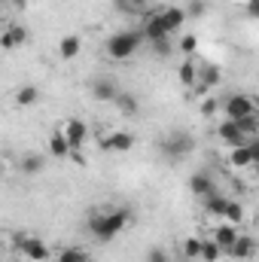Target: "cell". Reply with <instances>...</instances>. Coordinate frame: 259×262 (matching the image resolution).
I'll use <instances>...</instances> for the list:
<instances>
[{
  "label": "cell",
  "mask_w": 259,
  "mask_h": 262,
  "mask_svg": "<svg viewBox=\"0 0 259 262\" xmlns=\"http://www.w3.org/2000/svg\"><path fill=\"white\" fill-rule=\"evenodd\" d=\"M131 223V210L128 207H113V210H98L89 220V232L98 241H113L119 232H125V226Z\"/></svg>",
  "instance_id": "1"
},
{
  "label": "cell",
  "mask_w": 259,
  "mask_h": 262,
  "mask_svg": "<svg viewBox=\"0 0 259 262\" xmlns=\"http://www.w3.org/2000/svg\"><path fill=\"white\" fill-rule=\"evenodd\" d=\"M140 43H143V31H116V34L107 37L104 49H107V55L113 61H125L140 49Z\"/></svg>",
  "instance_id": "2"
},
{
  "label": "cell",
  "mask_w": 259,
  "mask_h": 262,
  "mask_svg": "<svg viewBox=\"0 0 259 262\" xmlns=\"http://www.w3.org/2000/svg\"><path fill=\"white\" fill-rule=\"evenodd\" d=\"M192 149H195V137L183 128H171L162 137V156H165V159L180 162V159L192 156Z\"/></svg>",
  "instance_id": "3"
},
{
  "label": "cell",
  "mask_w": 259,
  "mask_h": 262,
  "mask_svg": "<svg viewBox=\"0 0 259 262\" xmlns=\"http://www.w3.org/2000/svg\"><path fill=\"white\" fill-rule=\"evenodd\" d=\"M223 110H226V119H244V116H256L259 101H256V98H250V95H232V98H226Z\"/></svg>",
  "instance_id": "4"
},
{
  "label": "cell",
  "mask_w": 259,
  "mask_h": 262,
  "mask_svg": "<svg viewBox=\"0 0 259 262\" xmlns=\"http://www.w3.org/2000/svg\"><path fill=\"white\" fill-rule=\"evenodd\" d=\"M15 247H18V253H25L28 259H34V262H43L46 256H49L46 244H43L40 238H31V235H25V232H18V235H15Z\"/></svg>",
  "instance_id": "5"
},
{
  "label": "cell",
  "mask_w": 259,
  "mask_h": 262,
  "mask_svg": "<svg viewBox=\"0 0 259 262\" xmlns=\"http://www.w3.org/2000/svg\"><path fill=\"white\" fill-rule=\"evenodd\" d=\"M61 131H64L67 143H70V149H73L70 156H76V159L82 162L79 149H82V140L89 137V128H85V122H82V119H67V122H64V128H61Z\"/></svg>",
  "instance_id": "6"
},
{
  "label": "cell",
  "mask_w": 259,
  "mask_h": 262,
  "mask_svg": "<svg viewBox=\"0 0 259 262\" xmlns=\"http://www.w3.org/2000/svg\"><path fill=\"white\" fill-rule=\"evenodd\" d=\"M140 31H143V40H146V43H156V40H162V37H171V31L165 28L162 12H146Z\"/></svg>",
  "instance_id": "7"
},
{
  "label": "cell",
  "mask_w": 259,
  "mask_h": 262,
  "mask_svg": "<svg viewBox=\"0 0 259 262\" xmlns=\"http://www.w3.org/2000/svg\"><path fill=\"white\" fill-rule=\"evenodd\" d=\"M98 146H101L104 152H128L131 146H134V137H131L128 131H113V134L101 137Z\"/></svg>",
  "instance_id": "8"
},
{
  "label": "cell",
  "mask_w": 259,
  "mask_h": 262,
  "mask_svg": "<svg viewBox=\"0 0 259 262\" xmlns=\"http://www.w3.org/2000/svg\"><path fill=\"white\" fill-rule=\"evenodd\" d=\"M213 241L223 247V253H229L232 247H235V241H238V226H232V223H220L217 229H213Z\"/></svg>",
  "instance_id": "9"
},
{
  "label": "cell",
  "mask_w": 259,
  "mask_h": 262,
  "mask_svg": "<svg viewBox=\"0 0 259 262\" xmlns=\"http://www.w3.org/2000/svg\"><path fill=\"white\" fill-rule=\"evenodd\" d=\"M217 134H220V140H226V143H232V146H244V143H250V140H247V134H241V128H238V122H235V119L220 122Z\"/></svg>",
  "instance_id": "10"
},
{
  "label": "cell",
  "mask_w": 259,
  "mask_h": 262,
  "mask_svg": "<svg viewBox=\"0 0 259 262\" xmlns=\"http://www.w3.org/2000/svg\"><path fill=\"white\" fill-rule=\"evenodd\" d=\"M92 95H95L98 101H116V98H119V85H116V79L101 76V79L92 82Z\"/></svg>",
  "instance_id": "11"
},
{
  "label": "cell",
  "mask_w": 259,
  "mask_h": 262,
  "mask_svg": "<svg viewBox=\"0 0 259 262\" xmlns=\"http://www.w3.org/2000/svg\"><path fill=\"white\" fill-rule=\"evenodd\" d=\"M43 168H46V156H40V152H25L21 162H18V171L25 177H37Z\"/></svg>",
  "instance_id": "12"
},
{
  "label": "cell",
  "mask_w": 259,
  "mask_h": 262,
  "mask_svg": "<svg viewBox=\"0 0 259 262\" xmlns=\"http://www.w3.org/2000/svg\"><path fill=\"white\" fill-rule=\"evenodd\" d=\"M25 40H28V31H25L21 25H9V28H6V34L0 37V46H3V52H12V49H15V46H21Z\"/></svg>",
  "instance_id": "13"
},
{
  "label": "cell",
  "mask_w": 259,
  "mask_h": 262,
  "mask_svg": "<svg viewBox=\"0 0 259 262\" xmlns=\"http://www.w3.org/2000/svg\"><path fill=\"white\" fill-rule=\"evenodd\" d=\"M253 253H256V241H253L250 235H238L235 247L229 250V256H232V259H250Z\"/></svg>",
  "instance_id": "14"
},
{
  "label": "cell",
  "mask_w": 259,
  "mask_h": 262,
  "mask_svg": "<svg viewBox=\"0 0 259 262\" xmlns=\"http://www.w3.org/2000/svg\"><path fill=\"white\" fill-rule=\"evenodd\" d=\"M189 189H192V195H201V198H210L217 192V186H213V180L207 174H192L189 177Z\"/></svg>",
  "instance_id": "15"
},
{
  "label": "cell",
  "mask_w": 259,
  "mask_h": 262,
  "mask_svg": "<svg viewBox=\"0 0 259 262\" xmlns=\"http://www.w3.org/2000/svg\"><path fill=\"white\" fill-rule=\"evenodd\" d=\"M220 76H223V70L217 64H204L201 70H198V92H204V89H210V85H217L220 82Z\"/></svg>",
  "instance_id": "16"
},
{
  "label": "cell",
  "mask_w": 259,
  "mask_h": 262,
  "mask_svg": "<svg viewBox=\"0 0 259 262\" xmlns=\"http://www.w3.org/2000/svg\"><path fill=\"white\" fill-rule=\"evenodd\" d=\"M79 49H82V40H79L76 34H67L64 40L58 43V55H61L64 61H73V58L79 55Z\"/></svg>",
  "instance_id": "17"
},
{
  "label": "cell",
  "mask_w": 259,
  "mask_h": 262,
  "mask_svg": "<svg viewBox=\"0 0 259 262\" xmlns=\"http://www.w3.org/2000/svg\"><path fill=\"white\" fill-rule=\"evenodd\" d=\"M226 207H229V198L220 195V192H213L210 198H204V210H207L210 216H217V220H226Z\"/></svg>",
  "instance_id": "18"
},
{
  "label": "cell",
  "mask_w": 259,
  "mask_h": 262,
  "mask_svg": "<svg viewBox=\"0 0 259 262\" xmlns=\"http://www.w3.org/2000/svg\"><path fill=\"white\" fill-rule=\"evenodd\" d=\"M229 165H232V168H250V165H253V152H250V143H244V146H232Z\"/></svg>",
  "instance_id": "19"
},
{
  "label": "cell",
  "mask_w": 259,
  "mask_h": 262,
  "mask_svg": "<svg viewBox=\"0 0 259 262\" xmlns=\"http://www.w3.org/2000/svg\"><path fill=\"white\" fill-rule=\"evenodd\" d=\"M73 149H70V143H67L64 131H55L52 137H49V156H55V159H67Z\"/></svg>",
  "instance_id": "20"
},
{
  "label": "cell",
  "mask_w": 259,
  "mask_h": 262,
  "mask_svg": "<svg viewBox=\"0 0 259 262\" xmlns=\"http://www.w3.org/2000/svg\"><path fill=\"white\" fill-rule=\"evenodd\" d=\"M162 18H165V28L174 34V31H180V28H183L186 12H183V9H177V6H171V9H162Z\"/></svg>",
  "instance_id": "21"
},
{
  "label": "cell",
  "mask_w": 259,
  "mask_h": 262,
  "mask_svg": "<svg viewBox=\"0 0 259 262\" xmlns=\"http://www.w3.org/2000/svg\"><path fill=\"white\" fill-rule=\"evenodd\" d=\"M180 82L186 85V89H192L195 82H198V67H195V58L189 55L183 64H180Z\"/></svg>",
  "instance_id": "22"
},
{
  "label": "cell",
  "mask_w": 259,
  "mask_h": 262,
  "mask_svg": "<svg viewBox=\"0 0 259 262\" xmlns=\"http://www.w3.org/2000/svg\"><path fill=\"white\" fill-rule=\"evenodd\" d=\"M226 223H232V226H244V204H241V201L229 198V207H226Z\"/></svg>",
  "instance_id": "23"
},
{
  "label": "cell",
  "mask_w": 259,
  "mask_h": 262,
  "mask_svg": "<svg viewBox=\"0 0 259 262\" xmlns=\"http://www.w3.org/2000/svg\"><path fill=\"white\" fill-rule=\"evenodd\" d=\"M113 104H116L125 116H134V113H137V107H140V104H137V98H134L131 92H119V98H116Z\"/></svg>",
  "instance_id": "24"
},
{
  "label": "cell",
  "mask_w": 259,
  "mask_h": 262,
  "mask_svg": "<svg viewBox=\"0 0 259 262\" xmlns=\"http://www.w3.org/2000/svg\"><path fill=\"white\" fill-rule=\"evenodd\" d=\"M116 9L119 12H128V15H146V3L143 0H116Z\"/></svg>",
  "instance_id": "25"
},
{
  "label": "cell",
  "mask_w": 259,
  "mask_h": 262,
  "mask_svg": "<svg viewBox=\"0 0 259 262\" xmlns=\"http://www.w3.org/2000/svg\"><path fill=\"white\" fill-rule=\"evenodd\" d=\"M37 98H40V92H37L34 85H25V89H18V95H15L18 107H34V104H37Z\"/></svg>",
  "instance_id": "26"
},
{
  "label": "cell",
  "mask_w": 259,
  "mask_h": 262,
  "mask_svg": "<svg viewBox=\"0 0 259 262\" xmlns=\"http://www.w3.org/2000/svg\"><path fill=\"white\" fill-rule=\"evenodd\" d=\"M201 250H204V241L201 238H186L183 241V256L186 259H201Z\"/></svg>",
  "instance_id": "27"
},
{
  "label": "cell",
  "mask_w": 259,
  "mask_h": 262,
  "mask_svg": "<svg viewBox=\"0 0 259 262\" xmlns=\"http://www.w3.org/2000/svg\"><path fill=\"white\" fill-rule=\"evenodd\" d=\"M58 262H89V253L82 247H64L58 253Z\"/></svg>",
  "instance_id": "28"
},
{
  "label": "cell",
  "mask_w": 259,
  "mask_h": 262,
  "mask_svg": "<svg viewBox=\"0 0 259 262\" xmlns=\"http://www.w3.org/2000/svg\"><path fill=\"white\" fill-rule=\"evenodd\" d=\"M220 256H223V247H220V244H217L213 238H210V241H204V250H201V259H204V262H217Z\"/></svg>",
  "instance_id": "29"
},
{
  "label": "cell",
  "mask_w": 259,
  "mask_h": 262,
  "mask_svg": "<svg viewBox=\"0 0 259 262\" xmlns=\"http://www.w3.org/2000/svg\"><path fill=\"white\" fill-rule=\"evenodd\" d=\"M235 122H238L241 134H247V137H253L259 131V116H244V119H235Z\"/></svg>",
  "instance_id": "30"
},
{
  "label": "cell",
  "mask_w": 259,
  "mask_h": 262,
  "mask_svg": "<svg viewBox=\"0 0 259 262\" xmlns=\"http://www.w3.org/2000/svg\"><path fill=\"white\" fill-rule=\"evenodd\" d=\"M149 49H153L159 58H168V55H171V49H174V43H171V37H162V40L149 43Z\"/></svg>",
  "instance_id": "31"
},
{
  "label": "cell",
  "mask_w": 259,
  "mask_h": 262,
  "mask_svg": "<svg viewBox=\"0 0 259 262\" xmlns=\"http://www.w3.org/2000/svg\"><path fill=\"white\" fill-rule=\"evenodd\" d=\"M180 49H183V55H186V58L195 55V52H198V37H195V34H186V37L180 40Z\"/></svg>",
  "instance_id": "32"
},
{
  "label": "cell",
  "mask_w": 259,
  "mask_h": 262,
  "mask_svg": "<svg viewBox=\"0 0 259 262\" xmlns=\"http://www.w3.org/2000/svg\"><path fill=\"white\" fill-rule=\"evenodd\" d=\"M186 12H189L192 18H201V15L207 12V3H204V0H192V3L186 6Z\"/></svg>",
  "instance_id": "33"
},
{
  "label": "cell",
  "mask_w": 259,
  "mask_h": 262,
  "mask_svg": "<svg viewBox=\"0 0 259 262\" xmlns=\"http://www.w3.org/2000/svg\"><path fill=\"white\" fill-rule=\"evenodd\" d=\"M146 262H171V259H168V253H165L162 247H153V250L146 253Z\"/></svg>",
  "instance_id": "34"
},
{
  "label": "cell",
  "mask_w": 259,
  "mask_h": 262,
  "mask_svg": "<svg viewBox=\"0 0 259 262\" xmlns=\"http://www.w3.org/2000/svg\"><path fill=\"white\" fill-rule=\"evenodd\" d=\"M217 110H220V104H217L213 98H207V101H204V107H201V113H204V116H213Z\"/></svg>",
  "instance_id": "35"
},
{
  "label": "cell",
  "mask_w": 259,
  "mask_h": 262,
  "mask_svg": "<svg viewBox=\"0 0 259 262\" xmlns=\"http://www.w3.org/2000/svg\"><path fill=\"white\" fill-rule=\"evenodd\" d=\"M250 152H253V165L259 168V137H253V140H250Z\"/></svg>",
  "instance_id": "36"
},
{
  "label": "cell",
  "mask_w": 259,
  "mask_h": 262,
  "mask_svg": "<svg viewBox=\"0 0 259 262\" xmlns=\"http://www.w3.org/2000/svg\"><path fill=\"white\" fill-rule=\"evenodd\" d=\"M247 12H250L253 18H259V0H247Z\"/></svg>",
  "instance_id": "37"
},
{
  "label": "cell",
  "mask_w": 259,
  "mask_h": 262,
  "mask_svg": "<svg viewBox=\"0 0 259 262\" xmlns=\"http://www.w3.org/2000/svg\"><path fill=\"white\" fill-rule=\"evenodd\" d=\"M12 9H18V12H25V9H28V0H12Z\"/></svg>",
  "instance_id": "38"
}]
</instances>
